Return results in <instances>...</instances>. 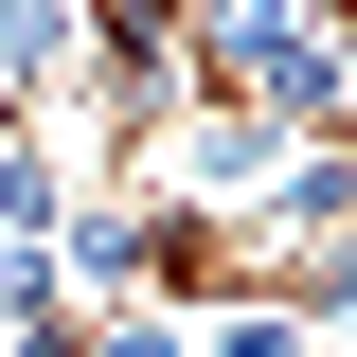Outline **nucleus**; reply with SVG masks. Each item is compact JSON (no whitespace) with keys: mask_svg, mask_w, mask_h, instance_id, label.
Returning <instances> with one entry per match:
<instances>
[{"mask_svg":"<svg viewBox=\"0 0 357 357\" xmlns=\"http://www.w3.org/2000/svg\"><path fill=\"white\" fill-rule=\"evenodd\" d=\"M89 89V0H0V126H54Z\"/></svg>","mask_w":357,"mask_h":357,"instance_id":"nucleus-1","label":"nucleus"},{"mask_svg":"<svg viewBox=\"0 0 357 357\" xmlns=\"http://www.w3.org/2000/svg\"><path fill=\"white\" fill-rule=\"evenodd\" d=\"M72 215H89V143L0 126V250H54V268H72Z\"/></svg>","mask_w":357,"mask_h":357,"instance_id":"nucleus-2","label":"nucleus"},{"mask_svg":"<svg viewBox=\"0 0 357 357\" xmlns=\"http://www.w3.org/2000/svg\"><path fill=\"white\" fill-rule=\"evenodd\" d=\"M72 357H197V321H178V304H89Z\"/></svg>","mask_w":357,"mask_h":357,"instance_id":"nucleus-3","label":"nucleus"}]
</instances>
